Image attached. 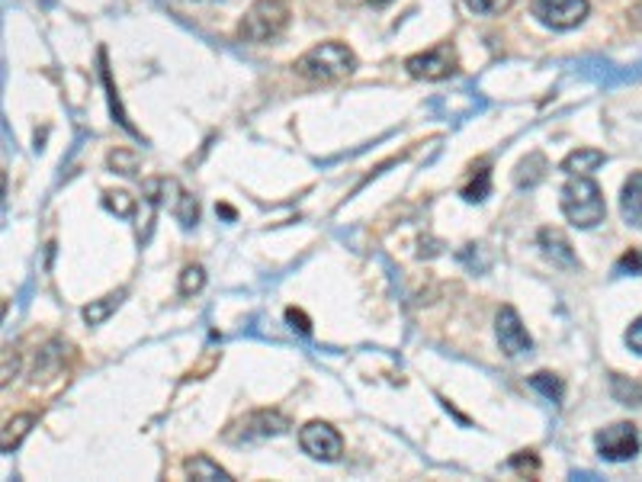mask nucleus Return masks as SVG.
I'll use <instances>...</instances> for the list:
<instances>
[{"instance_id":"f257e3e1","label":"nucleus","mask_w":642,"mask_h":482,"mask_svg":"<svg viewBox=\"0 0 642 482\" xmlns=\"http://www.w3.org/2000/svg\"><path fill=\"white\" fill-rule=\"evenodd\" d=\"M287 26H290L287 0H254L247 7V13L241 16V23H238V36L244 43L264 46V43L280 39L287 33Z\"/></svg>"},{"instance_id":"f03ea898","label":"nucleus","mask_w":642,"mask_h":482,"mask_svg":"<svg viewBox=\"0 0 642 482\" xmlns=\"http://www.w3.org/2000/svg\"><path fill=\"white\" fill-rule=\"evenodd\" d=\"M562 213L576 229H594L597 222H604L607 203L601 186L584 174L569 178V183L562 186Z\"/></svg>"},{"instance_id":"7ed1b4c3","label":"nucleus","mask_w":642,"mask_h":482,"mask_svg":"<svg viewBox=\"0 0 642 482\" xmlns=\"http://www.w3.org/2000/svg\"><path fill=\"white\" fill-rule=\"evenodd\" d=\"M353 68H356V56H353L344 43H322V46L308 49L302 59L295 61V71H299L302 77L322 81V84L348 77Z\"/></svg>"},{"instance_id":"20e7f679","label":"nucleus","mask_w":642,"mask_h":482,"mask_svg":"<svg viewBox=\"0 0 642 482\" xmlns=\"http://www.w3.org/2000/svg\"><path fill=\"white\" fill-rule=\"evenodd\" d=\"M597 444V454L610 463H623V460H633L640 454V431L637 424L630 422H617L604 431H597L594 437Z\"/></svg>"},{"instance_id":"39448f33","label":"nucleus","mask_w":642,"mask_h":482,"mask_svg":"<svg viewBox=\"0 0 642 482\" xmlns=\"http://www.w3.org/2000/svg\"><path fill=\"white\" fill-rule=\"evenodd\" d=\"M530 10H533V16L543 23V26H549V29H576V26H582L584 20H588V0H533L530 3Z\"/></svg>"},{"instance_id":"423d86ee","label":"nucleus","mask_w":642,"mask_h":482,"mask_svg":"<svg viewBox=\"0 0 642 482\" xmlns=\"http://www.w3.org/2000/svg\"><path fill=\"white\" fill-rule=\"evenodd\" d=\"M299 447H302L312 460H322V463H338L341 454H344L341 434L325 422L305 424V427L299 431Z\"/></svg>"},{"instance_id":"0eeeda50","label":"nucleus","mask_w":642,"mask_h":482,"mask_svg":"<svg viewBox=\"0 0 642 482\" xmlns=\"http://www.w3.org/2000/svg\"><path fill=\"white\" fill-rule=\"evenodd\" d=\"M411 77L417 81H447L457 74V52L450 46H434L427 52H417L405 61Z\"/></svg>"},{"instance_id":"6e6552de","label":"nucleus","mask_w":642,"mask_h":482,"mask_svg":"<svg viewBox=\"0 0 642 482\" xmlns=\"http://www.w3.org/2000/svg\"><path fill=\"white\" fill-rule=\"evenodd\" d=\"M495 335H498V345L508 358H521L533 348V338L526 335L524 322L518 315V309L511 305H501L498 315H495Z\"/></svg>"},{"instance_id":"1a4fd4ad","label":"nucleus","mask_w":642,"mask_h":482,"mask_svg":"<svg viewBox=\"0 0 642 482\" xmlns=\"http://www.w3.org/2000/svg\"><path fill=\"white\" fill-rule=\"evenodd\" d=\"M287 431H290V419L287 415H280V412H251L229 437L232 441H261V437H277V434H287Z\"/></svg>"},{"instance_id":"9d476101","label":"nucleus","mask_w":642,"mask_h":482,"mask_svg":"<svg viewBox=\"0 0 642 482\" xmlns=\"http://www.w3.org/2000/svg\"><path fill=\"white\" fill-rule=\"evenodd\" d=\"M620 213L627 219V226L642 229V171L633 174L630 181L623 183V196H620Z\"/></svg>"},{"instance_id":"9b49d317","label":"nucleus","mask_w":642,"mask_h":482,"mask_svg":"<svg viewBox=\"0 0 642 482\" xmlns=\"http://www.w3.org/2000/svg\"><path fill=\"white\" fill-rule=\"evenodd\" d=\"M607 158H604V152H597V148H576L566 161H562V171L569 174V178H576V174H591V171H597L601 165H604Z\"/></svg>"},{"instance_id":"f8f14e48","label":"nucleus","mask_w":642,"mask_h":482,"mask_svg":"<svg viewBox=\"0 0 642 482\" xmlns=\"http://www.w3.org/2000/svg\"><path fill=\"white\" fill-rule=\"evenodd\" d=\"M183 470H186V477L190 480H199V482H232V477L216 463V460H209L206 454H199V457H190L186 463H183Z\"/></svg>"},{"instance_id":"ddd939ff","label":"nucleus","mask_w":642,"mask_h":482,"mask_svg":"<svg viewBox=\"0 0 642 482\" xmlns=\"http://www.w3.org/2000/svg\"><path fill=\"white\" fill-rule=\"evenodd\" d=\"M540 244H543L546 257H553L556 264L576 267V254L569 251V241L562 239L559 232H553V229H543V232H540Z\"/></svg>"},{"instance_id":"4468645a","label":"nucleus","mask_w":642,"mask_h":482,"mask_svg":"<svg viewBox=\"0 0 642 482\" xmlns=\"http://www.w3.org/2000/svg\"><path fill=\"white\" fill-rule=\"evenodd\" d=\"M36 424V415H13L10 422L3 424V437H0V450L10 454L13 447H20V441L29 434V427Z\"/></svg>"},{"instance_id":"2eb2a0df","label":"nucleus","mask_w":642,"mask_h":482,"mask_svg":"<svg viewBox=\"0 0 642 482\" xmlns=\"http://www.w3.org/2000/svg\"><path fill=\"white\" fill-rule=\"evenodd\" d=\"M610 396L620 406H642V383L630 379V376H614L610 379Z\"/></svg>"},{"instance_id":"dca6fc26","label":"nucleus","mask_w":642,"mask_h":482,"mask_svg":"<svg viewBox=\"0 0 642 482\" xmlns=\"http://www.w3.org/2000/svg\"><path fill=\"white\" fill-rule=\"evenodd\" d=\"M488 193H492V171H488V165H482V168L475 171V178L463 186V200H467V203H482Z\"/></svg>"},{"instance_id":"f3484780","label":"nucleus","mask_w":642,"mask_h":482,"mask_svg":"<svg viewBox=\"0 0 642 482\" xmlns=\"http://www.w3.org/2000/svg\"><path fill=\"white\" fill-rule=\"evenodd\" d=\"M119 302H122V293H113V297H104V300L90 302L87 309H84V318H87V325H100V322H107L110 318V312H117Z\"/></svg>"},{"instance_id":"a211bd4d","label":"nucleus","mask_w":642,"mask_h":482,"mask_svg":"<svg viewBox=\"0 0 642 482\" xmlns=\"http://www.w3.org/2000/svg\"><path fill=\"white\" fill-rule=\"evenodd\" d=\"M171 213L177 216V222L183 226V229H190V226H196V219H199V206H196V200L190 196V193H177V203L171 206Z\"/></svg>"},{"instance_id":"6ab92c4d","label":"nucleus","mask_w":642,"mask_h":482,"mask_svg":"<svg viewBox=\"0 0 642 482\" xmlns=\"http://www.w3.org/2000/svg\"><path fill=\"white\" fill-rule=\"evenodd\" d=\"M546 178V158L543 155H530L524 165L518 168V183L521 186H533V183H540Z\"/></svg>"},{"instance_id":"aec40b11","label":"nucleus","mask_w":642,"mask_h":482,"mask_svg":"<svg viewBox=\"0 0 642 482\" xmlns=\"http://www.w3.org/2000/svg\"><path fill=\"white\" fill-rule=\"evenodd\" d=\"M530 386H533L536 393H543L549 402H559V399H562V379L553 376V373H536V376H530Z\"/></svg>"},{"instance_id":"412c9836","label":"nucleus","mask_w":642,"mask_h":482,"mask_svg":"<svg viewBox=\"0 0 642 482\" xmlns=\"http://www.w3.org/2000/svg\"><path fill=\"white\" fill-rule=\"evenodd\" d=\"M203 287H206V270H203L199 264L183 267V274H180V293H183V297H193V293H199Z\"/></svg>"},{"instance_id":"4be33fe9","label":"nucleus","mask_w":642,"mask_h":482,"mask_svg":"<svg viewBox=\"0 0 642 482\" xmlns=\"http://www.w3.org/2000/svg\"><path fill=\"white\" fill-rule=\"evenodd\" d=\"M467 10L479 13V16H501L514 7V0H463Z\"/></svg>"},{"instance_id":"5701e85b","label":"nucleus","mask_w":642,"mask_h":482,"mask_svg":"<svg viewBox=\"0 0 642 482\" xmlns=\"http://www.w3.org/2000/svg\"><path fill=\"white\" fill-rule=\"evenodd\" d=\"M104 206H107L110 213H117V216H125V219L135 213V200H132L129 193H122V190H119V193H107V196H104Z\"/></svg>"},{"instance_id":"b1692460","label":"nucleus","mask_w":642,"mask_h":482,"mask_svg":"<svg viewBox=\"0 0 642 482\" xmlns=\"http://www.w3.org/2000/svg\"><path fill=\"white\" fill-rule=\"evenodd\" d=\"M627 270L640 274V270H642V254H640V251H630V254H623V257H620V264H617V274H627Z\"/></svg>"},{"instance_id":"393cba45","label":"nucleus","mask_w":642,"mask_h":482,"mask_svg":"<svg viewBox=\"0 0 642 482\" xmlns=\"http://www.w3.org/2000/svg\"><path fill=\"white\" fill-rule=\"evenodd\" d=\"M287 322H290L292 328H299L302 335H312V322L305 318V312H299V309H287Z\"/></svg>"},{"instance_id":"a878e982","label":"nucleus","mask_w":642,"mask_h":482,"mask_svg":"<svg viewBox=\"0 0 642 482\" xmlns=\"http://www.w3.org/2000/svg\"><path fill=\"white\" fill-rule=\"evenodd\" d=\"M627 345H630V351H637L642 354V315L630 325V332H627Z\"/></svg>"},{"instance_id":"bb28decb","label":"nucleus","mask_w":642,"mask_h":482,"mask_svg":"<svg viewBox=\"0 0 642 482\" xmlns=\"http://www.w3.org/2000/svg\"><path fill=\"white\" fill-rule=\"evenodd\" d=\"M511 467H514V470H521V473H536V470H540V460H536V457H533V454H521V457H514V460H511Z\"/></svg>"},{"instance_id":"cd10ccee","label":"nucleus","mask_w":642,"mask_h":482,"mask_svg":"<svg viewBox=\"0 0 642 482\" xmlns=\"http://www.w3.org/2000/svg\"><path fill=\"white\" fill-rule=\"evenodd\" d=\"M373 7H386V3H392V0H370Z\"/></svg>"}]
</instances>
